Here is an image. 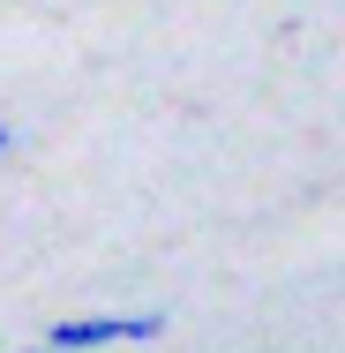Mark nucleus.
Listing matches in <instances>:
<instances>
[{"instance_id": "f257e3e1", "label": "nucleus", "mask_w": 345, "mask_h": 353, "mask_svg": "<svg viewBox=\"0 0 345 353\" xmlns=\"http://www.w3.org/2000/svg\"><path fill=\"white\" fill-rule=\"evenodd\" d=\"M165 316L158 308H128V316H68V323H45V346L61 353H105V346H143L158 339Z\"/></svg>"}, {"instance_id": "f03ea898", "label": "nucleus", "mask_w": 345, "mask_h": 353, "mask_svg": "<svg viewBox=\"0 0 345 353\" xmlns=\"http://www.w3.org/2000/svg\"><path fill=\"white\" fill-rule=\"evenodd\" d=\"M8 143H15V128H8V121H0V150H8Z\"/></svg>"}, {"instance_id": "7ed1b4c3", "label": "nucleus", "mask_w": 345, "mask_h": 353, "mask_svg": "<svg viewBox=\"0 0 345 353\" xmlns=\"http://www.w3.org/2000/svg\"><path fill=\"white\" fill-rule=\"evenodd\" d=\"M23 353H61V346H45V339H38V346H23Z\"/></svg>"}]
</instances>
